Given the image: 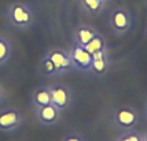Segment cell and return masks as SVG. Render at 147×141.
Wrapping results in <instances>:
<instances>
[{
  "label": "cell",
  "mask_w": 147,
  "mask_h": 141,
  "mask_svg": "<svg viewBox=\"0 0 147 141\" xmlns=\"http://www.w3.org/2000/svg\"><path fill=\"white\" fill-rule=\"evenodd\" d=\"M36 19L37 17L33 7L24 1H14L6 10L7 23L19 32L29 30L36 23Z\"/></svg>",
  "instance_id": "cell-1"
},
{
  "label": "cell",
  "mask_w": 147,
  "mask_h": 141,
  "mask_svg": "<svg viewBox=\"0 0 147 141\" xmlns=\"http://www.w3.org/2000/svg\"><path fill=\"white\" fill-rule=\"evenodd\" d=\"M44 55L52 60V63H54V66H55V69L58 71V77H62V76H66L71 71H74L69 49L51 48V49H48L45 52Z\"/></svg>",
  "instance_id": "cell-2"
},
{
  "label": "cell",
  "mask_w": 147,
  "mask_h": 141,
  "mask_svg": "<svg viewBox=\"0 0 147 141\" xmlns=\"http://www.w3.org/2000/svg\"><path fill=\"white\" fill-rule=\"evenodd\" d=\"M51 95V104L55 106L61 112L69 108L73 103V92L69 86H66L63 84H58V85H51L47 86Z\"/></svg>",
  "instance_id": "cell-3"
},
{
  "label": "cell",
  "mask_w": 147,
  "mask_h": 141,
  "mask_svg": "<svg viewBox=\"0 0 147 141\" xmlns=\"http://www.w3.org/2000/svg\"><path fill=\"white\" fill-rule=\"evenodd\" d=\"M132 23L131 19V15H129L128 10L122 8V7H117L113 10V13L110 14L109 18V25L111 27V30L117 34V36H121L129 30Z\"/></svg>",
  "instance_id": "cell-4"
},
{
  "label": "cell",
  "mask_w": 147,
  "mask_h": 141,
  "mask_svg": "<svg viewBox=\"0 0 147 141\" xmlns=\"http://www.w3.org/2000/svg\"><path fill=\"white\" fill-rule=\"evenodd\" d=\"M70 59L73 63L74 71H83V73H91V66H92V53L84 49L80 45L73 44L70 49Z\"/></svg>",
  "instance_id": "cell-5"
},
{
  "label": "cell",
  "mask_w": 147,
  "mask_h": 141,
  "mask_svg": "<svg viewBox=\"0 0 147 141\" xmlns=\"http://www.w3.org/2000/svg\"><path fill=\"white\" fill-rule=\"evenodd\" d=\"M22 114L15 108H7L0 112V130L10 132L18 129L22 123Z\"/></svg>",
  "instance_id": "cell-6"
},
{
  "label": "cell",
  "mask_w": 147,
  "mask_h": 141,
  "mask_svg": "<svg viewBox=\"0 0 147 141\" xmlns=\"http://www.w3.org/2000/svg\"><path fill=\"white\" fill-rule=\"evenodd\" d=\"M111 59H110V53L107 47L103 48L102 51L92 53V66H91V74L94 76H103L106 74V71L109 70Z\"/></svg>",
  "instance_id": "cell-7"
},
{
  "label": "cell",
  "mask_w": 147,
  "mask_h": 141,
  "mask_svg": "<svg viewBox=\"0 0 147 141\" xmlns=\"http://www.w3.org/2000/svg\"><path fill=\"white\" fill-rule=\"evenodd\" d=\"M98 33H99V30L92 25L83 23V25L76 26L74 30H73V44L84 47V45L88 44Z\"/></svg>",
  "instance_id": "cell-8"
},
{
  "label": "cell",
  "mask_w": 147,
  "mask_h": 141,
  "mask_svg": "<svg viewBox=\"0 0 147 141\" xmlns=\"http://www.w3.org/2000/svg\"><path fill=\"white\" fill-rule=\"evenodd\" d=\"M36 115H37L40 122H43L45 125H52L59 119L61 111L52 104L40 106V107H36Z\"/></svg>",
  "instance_id": "cell-9"
},
{
  "label": "cell",
  "mask_w": 147,
  "mask_h": 141,
  "mask_svg": "<svg viewBox=\"0 0 147 141\" xmlns=\"http://www.w3.org/2000/svg\"><path fill=\"white\" fill-rule=\"evenodd\" d=\"M107 0H78V6L83 13L88 15H98L106 6Z\"/></svg>",
  "instance_id": "cell-10"
},
{
  "label": "cell",
  "mask_w": 147,
  "mask_h": 141,
  "mask_svg": "<svg viewBox=\"0 0 147 141\" xmlns=\"http://www.w3.org/2000/svg\"><path fill=\"white\" fill-rule=\"evenodd\" d=\"M136 112L131 108H121L115 112V122L120 125V126H124V128H129V126H134L136 123Z\"/></svg>",
  "instance_id": "cell-11"
},
{
  "label": "cell",
  "mask_w": 147,
  "mask_h": 141,
  "mask_svg": "<svg viewBox=\"0 0 147 141\" xmlns=\"http://www.w3.org/2000/svg\"><path fill=\"white\" fill-rule=\"evenodd\" d=\"M13 52H14L13 43L10 41L8 37L0 34V67L7 64L11 60Z\"/></svg>",
  "instance_id": "cell-12"
},
{
  "label": "cell",
  "mask_w": 147,
  "mask_h": 141,
  "mask_svg": "<svg viewBox=\"0 0 147 141\" xmlns=\"http://www.w3.org/2000/svg\"><path fill=\"white\" fill-rule=\"evenodd\" d=\"M32 103L34 104V107H40V106H48L51 104V95L47 86H40L32 92Z\"/></svg>",
  "instance_id": "cell-13"
},
{
  "label": "cell",
  "mask_w": 147,
  "mask_h": 141,
  "mask_svg": "<svg viewBox=\"0 0 147 141\" xmlns=\"http://www.w3.org/2000/svg\"><path fill=\"white\" fill-rule=\"evenodd\" d=\"M38 74L44 78H57L58 77V71L55 69V66L52 63V60L48 56H43L38 62Z\"/></svg>",
  "instance_id": "cell-14"
},
{
  "label": "cell",
  "mask_w": 147,
  "mask_h": 141,
  "mask_svg": "<svg viewBox=\"0 0 147 141\" xmlns=\"http://www.w3.org/2000/svg\"><path fill=\"white\" fill-rule=\"evenodd\" d=\"M106 47H107V44H106V39H105V36H103L102 33L99 32L95 37L88 43V44L84 45L83 48L84 49H87L90 53H95V52L102 51L103 48H106Z\"/></svg>",
  "instance_id": "cell-15"
},
{
  "label": "cell",
  "mask_w": 147,
  "mask_h": 141,
  "mask_svg": "<svg viewBox=\"0 0 147 141\" xmlns=\"http://www.w3.org/2000/svg\"><path fill=\"white\" fill-rule=\"evenodd\" d=\"M120 141H142L138 136L135 134H129V136H125V137H122Z\"/></svg>",
  "instance_id": "cell-16"
},
{
  "label": "cell",
  "mask_w": 147,
  "mask_h": 141,
  "mask_svg": "<svg viewBox=\"0 0 147 141\" xmlns=\"http://www.w3.org/2000/svg\"><path fill=\"white\" fill-rule=\"evenodd\" d=\"M6 99V88H4V85L0 82V103L3 102Z\"/></svg>",
  "instance_id": "cell-17"
},
{
  "label": "cell",
  "mask_w": 147,
  "mask_h": 141,
  "mask_svg": "<svg viewBox=\"0 0 147 141\" xmlns=\"http://www.w3.org/2000/svg\"><path fill=\"white\" fill-rule=\"evenodd\" d=\"M63 141H83V138L78 137V136H67Z\"/></svg>",
  "instance_id": "cell-18"
},
{
  "label": "cell",
  "mask_w": 147,
  "mask_h": 141,
  "mask_svg": "<svg viewBox=\"0 0 147 141\" xmlns=\"http://www.w3.org/2000/svg\"><path fill=\"white\" fill-rule=\"evenodd\" d=\"M146 141H147V137H146Z\"/></svg>",
  "instance_id": "cell-19"
}]
</instances>
